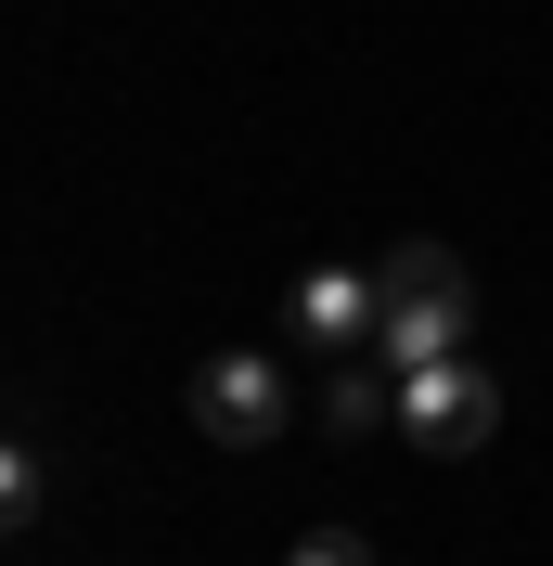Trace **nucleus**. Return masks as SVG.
Instances as JSON below:
<instances>
[{
	"label": "nucleus",
	"instance_id": "obj_1",
	"mask_svg": "<svg viewBox=\"0 0 553 566\" xmlns=\"http://www.w3.org/2000/svg\"><path fill=\"white\" fill-rule=\"evenodd\" d=\"M477 335V271L450 245H386V271H374V348H386V374H425V360H450Z\"/></svg>",
	"mask_w": 553,
	"mask_h": 566
},
{
	"label": "nucleus",
	"instance_id": "obj_2",
	"mask_svg": "<svg viewBox=\"0 0 553 566\" xmlns=\"http://www.w3.org/2000/svg\"><path fill=\"white\" fill-rule=\"evenodd\" d=\"M399 438H413L425 463L489 451V438H502V374H489L477 348H450V360H425V374H399Z\"/></svg>",
	"mask_w": 553,
	"mask_h": 566
},
{
	"label": "nucleus",
	"instance_id": "obj_3",
	"mask_svg": "<svg viewBox=\"0 0 553 566\" xmlns=\"http://www.w3.org/2000/svg\"><path fill=\"white\" fill-rule=\"evenodd\" d=\"M283 412H296V387H283L271 348H232L194 374V424H207L219 451H258V438H283Z\"/></svg>",
	"mask_w": 553,
	"mask_h": 566
},
{
	"label": "nucleus",
	"instance_id": "obj_4",
	"mask_svg": "<svg viewBox=\"0 0 553 566\" xmlns=\"http://www.w3.org/2000/svg\"><path fill=\"white\" fill-rule=\"evenodd\" d=\"M283 335L296 348H374V271H310L283 296Z\"/></svg>",
	"mask_w": 553,
	"mask_h": 566
},
{
	"label": "nucleus",
	"instance_id": "obj_5",
	"mask_svg": "<svg viewBox=\"0 0 553 566\" xmlns=\"http://www.w3.org/2000/svg\"><path fill=\"white\" fill-rule=\"evenodd\" d=\"M322 424H335V438H374V424H399V374H335Z\"/></svg>",
	"mask_w": 553,
	"mask_h": 566
},
{
	"label": "nucleus",
	"instance_id": "obj_6",
	"mask_svg": "<svg viewBox=\"0 0 553 566\" xmlns=\"http://www.w3.org/2000/svg\"><path fill=\"white\" fill-rule=\"evenodd\" d=\"M0 502H13V528H27L39 502H52V463H39V451H13V463H0Z\"/></svg>",
	"mask_w": 553,
	"mask_h": 566
},
{
	"label": "nucleus",
	"instance_id": "obj_7",
	"mask_svg": "<svg viewBox=\"0 0 553 566\" xmlns=\"http://www.w3.org/2000/svg\"><path fill=\"white\" fill-rule=\"evenodd\" d=\"M283 566H374V541H361V528H310Z\"/></svg>",
	"mask_w": 553,
	"mask_h": 566
}]
</instances>
